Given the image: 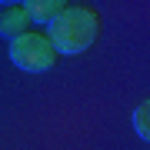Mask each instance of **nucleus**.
Instances as JSON below:
<instances>
[{
  "instance_id": "nucleus-1",
  "label": "nucleus",
  "mask_w": 150,
  "mask_h": 150,
  "mask_svg": "<svg viewBox=\"0 0 150 150\" xmlns=\"http://www.w3.org/2000/svg\"><path fill=\"white\" fill-rule=\"evenodd\" d=\"M100 37V13L93 7H64L54 20L47 23V40L54 43L57 54L64 57H77V54H87V50L97 43Z\"/></svg>"
},
{
  "instance_id": "nucleus-2",
  "label": "nucleus",
  "mask_w": 150,
  "mask_h": 150,
  "mask_svg": "<svg viewBox=\"0 0 150 150\" xmlns=\"http://www.w3.org/2000/svg\"><path fill=\"white\" fill-rule=\"evenodd\" d=\"M7 54H10V64L23 74H47V70H54L57 57H60L54 50V43L47 40V33H40V30H27L17 40H10Z\"/></svg>"
},
{
  "instance_id": "nucleus-3",
  "label": "nucleus",
  "mask_w": 150,
  "mask_h": 150,
  "mask_svg": "<svg viewBox=\"0 0 150 150\" xmlns=\"http://www.w3.org/2000/svg\"><path fill=\"white\" fill-rule=\"evenodd\" d=\"M27 30H30V17H27V10H23L20 4L17 7H0V37H4L7 43L17 40Z\"/></svg>"
},
{
  "instance_id": "nucleus-4",
  "label": "nucleus",
  "mask_w": 150,
  "mask_h": 150,
  "mask_svg": "<svg viewBox=\"0 0 150 150\" xmlns=\"http://www.w3.org/2000/svg\"><path fill=\"white\" fill-rule=\"evenodd\" d=\"M23 10H27V17H30V23H43L47 27L54 17L67 7V0H23Z\"/></svg>"
},
{
  "instance_id": "nucleus-5",
  "label": "nucleus",
  "mask_w": 150,
  "mask_h": 150,
  "mask_svg": "<svg viewBox=\"0 0 150 150\" xmlns=\"http://www.w3.org/2000/svg\"><path fill=\"white\" fill-rule=\"evenodd\" d=\"M134 134L144 140V144L150 140V100H147V97L134 107Z\"/></svg>"
},
{
  "instance_id": "nucleus-6",
  "label": "nucleus",
  "mask_w": 150,
  "mask_h": 150,
  "mask_svg": "<svg viewBox=\"0 0 150 150\" xmlns=\"http://www.w3.org/2000/svg\"><path fill=\"white\" fill-rule=\"evenodd\" d=\"M17 4H23V0H0V7H17Z\"/></svg>"
}]
</instances>
